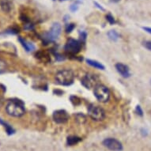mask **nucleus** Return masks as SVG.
<instances>
[{"mask_svg": "<svg viewBox=\"0 0 151 151\" xmlns=\"http://www.w3.org/2000/svg\"><path fill=\"white\" fill-rule=\"evenodd\" d=\"M7 114L13 117H21L25 113V105L20 100H10L6 106Z\"/></svg>", "mask_w": 151, "mask_h": 151, "instance_id": "f257e3e1", "label": "nucleus"}, {"mask_svg": "<svg viewBox=\"0 0 151 151\" xmlns=\"http://www.w3.org/2000/svg\"><path fill=\"white\" fill-rule=\"evenodd\" d=\"M55 80L60 85L70 86L74 82V74L73 70L69 69H63L58 71L55 74Z\"/></svg>", "mask_w": 151, "mask_h": 151, "instance_id": "f03ea898", "label": "nucleus"}, {"mask_svg": "<svg viewBox=\"0 0 151 151\" xmlns=\"http://www.w3.org/2000/svg\"><path fill=\"white\" fill-rule=\"evenodd\" d=\"M93 93L96 98L102 103L109 101L110 98V91L109 88L104 85H97V86L94 88Z\"/></svg>", "mask_w": 151, "mask_h": 151, "instance_id": "7ed1b4c3", "label": "nucleus"}, {"mask_svg": "<svg viewBox=\"0 0 151 151\" xmlns=\"http://www.w3.org/2000/svg\"><path fill=\"white\" fill-rule=\"evenodd\" d=\"M88 114L95 121H102L105 118V111L101 107L90 104L88 107Z\"/></svg>", "mask_w": 151, "mask_h": 151, "instance_id": "20e7f679", "label": "nucleus"}, {"mask_svg": "<svg viewBox=\"0 0 151 151\" xmlns=\"http://www.w3.org/2000/svg\"><path fill=\"white\" fill-rule=\"evenodd\" d=\"M82 84L86 89L95 88L97 85L100 84V79L96 74H86L82 78Z\"/></svg>", "mask_w": 151, "mask_h": 151, "instance_id": "39448f33", "label": "nucleus"}, {"mask_svg": "<svg viewBox=\"0 0 151 151\" xmlns=\"http://www.w3.org/2000/svg\"><path fill=\"white\" fill-rule=\"evenodd\" d=\"M64 49L69 54L75 55L78 53L82 49V44L78 40L70 38L65 45Z\"/></svg>", "mask_w": 151, "mask_h": 151, "instance_id": "423d86ee", "label": "nucleus"}, {"mask_svg": "<svg viewBox=\"0 0 151 151\" xmlns=\"http://www.w3.org/2000/svg\"><path fill=\"white\" fill-rule=\"evenodd\" d=\"M61 30H62V27H61V25L60 23H54L52 25L49 31L45 34V39L47 41H55V40H57L58 37H60Z\"/></svg>", "mask_w": 151, "mask_h": 151, "instance_id": "0eeeda50", "label": "nucleus"}, {"mask_svg": "<svg viewBox=\"0 0 151 151\" xmlns=\"http://www.w3.org/2000/svg\"><path fill=\"white\" fill-rule=\"evenodd\" d=\"M103 145L106 148L112 151H121L123 150V145L119 140L113 138H108L103 141Z\"/></svg>", "mask_w": 151, "mask_h": 151, "instance_id": "6e6552de", "label": "nucleus"}, {"mask_svg": "<svg viewBox=\"0 0 151 151\" xmlns=\"http://www.w3.org/2000/svg\"><path fill=\"white\" fill-rule=\"evenodd\" d=\"M52 118L56 124H65L69 119V115L67 111L60 109L53 112Z\"/></svg>", "mask_w": 151, "mask_h": 151, "instance_id": "1a4fd4ad", "label": "nucleus"}, {"mask_svg": "<svg viewBox=\"0 0 151 151\" xmlns=\"http://www.w3.org/2000/svg\"><path fill=\"white\" fill-rule=\"evenodd\" d=\"M116 69L122 77L125 78L131 77V72H130V69L127 65L121 63H118L116 64Z\"/></svg>", "mask_w": 151, "mask_h": 151, "instance_id": "9d476101", "label": "nucleus"}, {"mask_svg": "<svg viewBox=\"0 0 151 151\" xmlns=\"http://www.w3.org/2000/svg\"><path fill=\"white\" fill-rule=\"evenodd\" d=\"M17 40H18V41L21 43V45H22V47L25 48V50L26 52H30L35 49V46L32 45V43L29 42V41H27V40H25V39H23L22 37H18Z\"/></svg>", "mask_w": 151, "mask_h": 151, "instance_id": "9b49d317", "label": "nucleus"}, {"mask_svg": "<svg viewBox=\"0 0 151 151\" xmlns=\"http://www.w3.org/2000/svg\"><path fill=\"white\" fill-rule=\"evenodd\" d=\"M0 7L4 12H10L12 4L10 0H0Z\"/></svg>", "mask_w": 151, "mask_h": 151, "instance_id": "f8f14e48", "label": "nucleus"}, {"mask_svg": "<svg viewBox=\"0 0 151 151\" xmlns=\"http://www.w3.org/2000/svg\"><path fill=\"white\" fill-rule=\"evenodd\" d=\"M0 124L5 128L6 132L7 133L8 135H12V134H14L15 133V130L13 128V127L10 126L8 123H6V121L3 120L2 119H0Z\"/></svg>", "mask_w": 151, "mask_h": 151, "instance_id": "ddd939ff", "label": "nucleus"}, {"mask_svg": "<svg viewBox=\"0 0 151 151\" xmlns=\"http://www.w3.org/2000/svg\"><path fill=\"white\" fill-rule=\"evenodd\" d=\"M81 141H82L81 138L78 136H74V135L67 137V143L68 146H74V145H76V144L78 143Z\"/></svg>", "mask_w": 151, "mask_h": 151, "instance_id": "4468645a", "label": "nucleus"}, {"mask_svg": "<svg viewBox=\"0 0 151 151\" xmlns=\"http://www.w3.org/2000/svg\"><path fill=\"white\" fill-rule=\"evenodd\" d=\"M86 63L89 65H90L91 67H95V68H97V69H100V70H104V66L102 63H101L100 62L97 61V60H86Z\"/></svg>", "mask_w": 151, "mask_h": 151, "instance_id": "2eb2a0df", "label": "nucleus"}, {"mask_svg": "<svg viewBox=\"0 0 151 151\" xmlns=\"http://www.w3.org/2000/svg\"><path fill=\"white\" fill-rule=\"evenodd\" d=\"M108 37H109L110 40H113V41H116L119 38V35L116 30H110L108 32Z\"/></svg>", "mask_w": 151, "mask_h": 151, "instance_id": "dca6fc26", "label": "nucleus"}, {"mask_svg": "<svg viewBox=\"0 0 151 151\" xmlns=\"http://www.w3.org/2000/svg\"><path fill=\"white\" fill-rule=\"evenodd\" d=\"M6 68H7L6 63L3 60H2V59H0V74L4 73L6 70Z\"/></svg>", "mask_w": 151, "mask_h": 151, "instance_id": "f3484780", "label": "nucleus"}, {"mask_svg": "<svg viewBox=\"0 0 151 151\" xmlns=\"http://www.w3.org/2000/svg\"><path fill=\"white\" fill-rule=\"evenodd\" d=\"M74 116H75L77 120H81V121L83 120L84 122L86 120V116L85 115L82 114V113H78V114L74 115Z\"/></svg>", "mask_w": 151, "mask_h": 151, "instance_id": "a211bd4d", "label": "nucleus"}, {"mask_svg": "<svg viewBox=\"0 0 151 151\" xmlns=\"http://www.w3.org/2000/svg\"><path fill=\"white\" fill-rule=\"evenodd\" d=\"M75 28V25L73 24V23H70V24H67L66 25V32L68 33V32H71Z\"/></svg>", "mask_w": 151, "mask_h": 151, "instance_id": "6ab92c4d", "label": "nucleus"}, {"mask_svg": "<svg viewBox=\"0 0 151 151\" xmlns=\"http://www.w3.org/2000/svg\"><path fill=\"white\" fill-rule=\"evenodd\" d=\"M106 19L107 21L109 22L111 25H113V24H115L116 23V21H115V18L113 17V16L111 14H109L106 15Z\"/></svg>", "mask_w": 151, "mask_h": 151, "instance_id": "aec40b11", "label": "nucleus"}, {"mask_svg": "<svg viewBox=\"0 0 151 151\" xmlns=\"http://www.w3.org/2000/svg\"><path fill=\"white\" fill-rule=\"evenodd\" d=\"M135 111H136V113L139 115V116H143V111H142V109L140 105H137L136 108H135Z\"/></svg>", "mask_w": 151, "mask_h": 151, "instance_id": "412c9836", "label": "nucleus"}, {"mask_svg": "<svg viewBox=\"0 0 151 151\" xmlns=\"http://www.w3.org/2000/svg\"><path fill=\"white\" fill-rule=\"evenodd\" d=\"M143 46L149 51H151V40H146L143 42Z\"/></svg>", "mask_w": 151, "mask_h": 151, "instance_id": "4be33fe9", "label": "nucleus"}, {"mask_svg": "<svg viewBox=\"0 0 151 151\" xmlns=\"http://www.w3.org/2000/svg\"><path fill=\"white\" fill-rule=\"evenodd\" d=\"M78 4H72L70 6V10H71L72 12H76L78 10Z\"/></svg>", "mask_w": 151, "mask_h": 151, "instance_id": "5701e85b", "label": "nucleus"}, {"mask_svg": "<svg viewBox=\"0 0 151 151\" xmlns=\"http://www.w3.org/2000/svg\"><path fill=\"white\" fill-rule=\"evenodd\" d=\"M86 37H87V34L86 32H82V33L80 34V38H81V40L85 41L86 39Z\"/></svg>", "mask_w": 151, "mask_h": 151, "instance_id": "b1692460", "label": "nucleus"}, {"mask_svg": "<svg viewBox=\"0 0 151 151\" xmlns=\"http://www.w3.org/2000/svg\"><path fill=\"white\" fill-rule=\"evenodd\" d=\"M93 3H94V5L96 6L98 9H100V10H104V8L102 7L101 5H100L98 3H97V2H93Z\"/></svg>", "mask_w": 151, "mask_h": 151, "instance_id": "393cba45", "label": "nucleus"}, {"mask_svg": "<svg viewBox=\"0 0 151 151\" xmlns=\"http://www.w3.org/2000/svg\"><path fill=\"white\" fill-rule=\"evenodd\" d=\"M142 29L145 30L146 32H148V33H150L151 34V28L150 27H142Z\"/></svg>", "mask_w": 151, "mask_h": 151, "instance_id": "a878e982", "label": "nucleus"}, {"mask_svg": "<svg viewBox=\"0 0 151 151\" xmlns=\"http://www.w3.org/2000/svg\"><path fill=\"white\" fill-rule=\"evenodd\" d=\"M111 2H112V3H119L120 0H110Z\"/></svg>", "mask_w": 151, "mask_h": 151, "instance_id": "bb28decb", "label": "nucleus"}, {"mask_svg": "<svg viewBox=\"0 0 151 151\" xmlns=\"http://www.w3.org/2000/svg\"><path fill=\"white\" fill-rule=\"evenodd\" d=\"M60 1H66V0H60Z\"/></svg>", "mask_w": 151, "mask_h": 151, "instance_id": "cd10ccee", "label": "nucleus"}, {"mask_svg": "<svg viewBox=\"0 0 151 151\" xmlns=\"http://www.w3.org/2000/svg\"><path fill=\"white\" fill-rule=\"evenodd\" d=\"M150 84H151V80H150Z\"/></svg>", "mask_w": 151, "mask_h": 151, "instance_id": "c85d7f7f", "label": "nucleus"}]
</instances>
